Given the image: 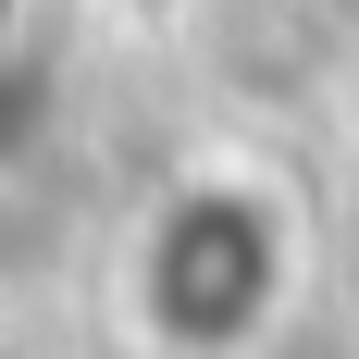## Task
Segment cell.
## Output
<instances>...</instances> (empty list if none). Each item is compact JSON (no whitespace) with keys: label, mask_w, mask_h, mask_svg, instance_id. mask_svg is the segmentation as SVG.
Listing matches in <instances>:
<instances>
[{"label":"cell","mask_w":359,"mask_h":359,"mask_svg":"<svg viewBox=\"0 0 359 359\" xmlns=\"http://www.w3.org/2000/svg\"><path fill=\"white\" fill-rule=\"evenodd\" d=\"M285 285H297V260H285V223H273L260 186H174L161 223L137 236V323L174 359L260 347Z\"/></svg>","instance_id":"6da1fadb"}]
</instances>
